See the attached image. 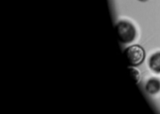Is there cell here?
I'll return each instance as SVG.
<instances>
[{
  "mask_svg": "<svg viewBox=\"0 0 160 114\" xmlns=\"http://www.w3.org/2000/svg\"><path fill=\"white\" fill-rule=\"evenodd\" d=\"M118 39L122 43H131L137 34L135 27L128 20H120L116 24Z\"/></svg>",
  "mask_w": 160,
  "mask_h": 114,
  "instance_id": "cell-1",
  "label": "cell"
},
{
  "mask_svg": "<svg viewBox=\"0 0 160 114\" xmlns=\"http://www.w3.org/2000/svg\"><path fill=\"white\" fill-rule=\"evenodd\" d=\"M124 56L129 66L138 67L145 60V52L141 45H134L125 49Z\"/></svg>",
  "mask_w": 160,
  "mask_h": 114,
  "instance_id": "cell-2",
  "label": "cell"
},
{
  "mask_svg": "<svg viewBox=\"0 0 160 114\" xmlns=\"http://www.w3.org/2000/svg\"><path fill=\"white\" fill-rule=\"evenodd\" d=\"M149 68L156 73H160V52L152 55L148 60Z\"/></svg>",
  "mask_w": 160,
  "mask_h": 114,
  "instance_id": "cell-3",
  "label": "cell"
},
{
  "mask_svg": "<svg viewBox=\"0 0 160 114\" xmlns=\"http://www.w3.org/2000/svg\"><path fill=\"white\" fill-rule=\"evenodd\" d=\"M145 89L149 94L154 95L160 91V81L156 78H152L148 80L145 85Z\"/></svg>",
  "mask_w": 160,
  "mask_h": 114,
  "instance_id": "cell-4",
  "label": "cell"
},
{
  "mask_svg": "<svg viewBox=\"0 0 160 114\" xmlns=\"http://www.w3.org/2000/svg\"><path fill=\"white\" fill-rule=\"evenodd\" d=\"M129 70L131 73V76L133 77L134 80L135 81V82L138 83L139 81H140V73H139L138 70H137L136 69L133 68V67L129 68Z\"/></svg>",
  "mask_w": 160,
  "mask_h": 114,
  "instance_id": "cell-5",
  "label": "cell"
},
{
  "mask_svg": "<svg viewBox=\"0 0 160 114\" xmlns=\"http://www.w3.org/2000/svg\"><path fill=\"white\" fill-rule=\"evenodd\" d=\"M138 1H140V2H147V1H148V0H138Z\"/></svg>",
  "mask_w": 160,
  "mask_h": 114,
  "instance_id": "cell-6",
  "label": "cell"
}]
</instances>
